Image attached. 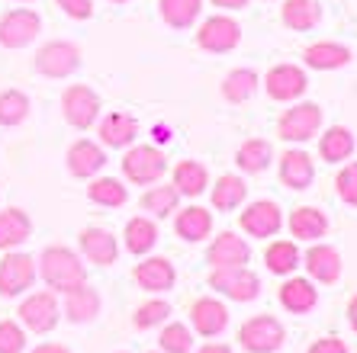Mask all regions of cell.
<instances>
[{"mask_svg": "<svg viewBox=\"0 0 357 353\" xmlns=\"http://www.w3.org/2000/svg\"><path fill=\"white\" fill-rule=\"evenodd\" d=\"M39 267L42 283L52 289V292H68V289L87 283V267L81 263V257L65 244H49L36 260Z\"/></svg>", "mask_w": 357, "mask_h": 353, "instance_id": "6da1fadb", "label": "cell"}, {"mask_svg": "<svg viewBox=\"0 0 357 353\" xmlns=\"http://www.w3.org/2000/svg\"><path fill=\"white\" fill-rule=\"evenodd\" d=\"M33 65H36V71H39L42 77L65 81V77H71L77 68H81V49H77L75 42H68V39H52V42H45V45L36 52Z\"/></svg>", "mask_w": 357, "mask_h": 353, "instance_id": "7a4b0ae2", "label": "cell"}, {"mask_svg": "<svg viewBox=\"0 0 357 353\" xmlns=\"http://www.w3.org/2000/svg\"><path fill=\"white\" fill-rule=\"evenodd\" d=\"M123 173L135 187H151L167 173V157L161 148H151V145H129L123 157Z\"/></svg>", "mask_w": 357, "mask_h": 353, "instance_id": "3957f363", "label": "cell"}, {"mask_svg": "<svg viewBox=\"0 0 357 353\" xmlns=\"http://www.w3.org/2000/svg\"><path fill=\"white\" fill-rule=\"evenodd\" d=\"M100 109L103 107H100L97 91L87 87V84H68L65 93H61V116H65V123L77 132L91 129L100 119Z\"/></svg>", "mask_w": 357, "mask_h": 353, "instance_id": "277c9868", "label": "cell"}, {"mask_svg": "<svg viewBox=\"0 0 357 353\" xmlns=\"http://www.w3.org/2000/svg\"><path fill=\"white\" fill-rule=\"evenodd\" d=\"M209 289H216L232 302H251L261 296V276L248 267H216L209 273Z\"/></svg>", "mask_w": 357, "mask_h": 353, "instance_id": "5b68a950", "label": "cell"}, {"mask_svg": "<svg viewBox=\"0 0 357 353\" xmlns=\"http://www.w3.org/2000/svg\"><path fill=\"white\" fill-rule=\"evenodd\" d=\"M238 340L248 353H277L283 347V340H287V328L274 315H255V318L241 324Z\"/></svg>", "mask_w": 357, "mask_h": 353, "instance_id": "8992f818", "label": "cell"}, {"mask_svg": "<svg viewBox=\"0 0 357 353\" xmlns=\"http://www.w3.org/2000/svg\"><path fill=\"white\" fill-rule=\"evenodd\" d=\"M322 129V107L319 103H296L277 119V135L290 145L316 139Z\"/></svg>", "mask_w": 357, "mask_h": 353, "instance_id": "52a82bcc", "label": "cell"}, {"mask_svg": "<svg viewBox=\"0 0 357 353\" xmlns=\"http://www.w3.org/2000/svg\"><path fill=\"white\" fill-rule=\"evenodd\" d=\"M39 33H42V19H39V13L29 7L7 10V13L0 17V45L10 52L33 45V42L39 39Z\"/></svg>", "mask_w": 357, "mask_h": 353, "instance_id": "ba28073f", "label": "cell"}, {"mask_svg": "<svg viewBox=\"0 0 357 353\" xmlns=\"http://www.w3.org/2000/svg\"><path fill=\"white\" fill-rule=\"evenodd\" d=\"M36 279H39L36 257L23 254V251H7V257L0 260V296H23L26 289H33Z\"/></svg>", "mask_w": 357, "mask_h": 353, "instance_id": "9c48e42d", "label": "cell"}, {"mask_svg": "<svg viewBox=\"0 0 357 353\" xmlns=\"http://www.w3.org/2000/svg\"><path fill=\"white\" fill-rule=\"evenodd\" d=\"M17 315H20V321H23L29 331H36V334H49V331L59 328L61 305H59V299H55V292L45 289V292H33V296H26L23 302H20Z\"/></svg>", "mask_w": 357, "mask_h": 353, "instance_id": "30bf717a", "label": "cell"}, {"mask_svg": "<svg viewBox=\"0 0 357 353\" xmlns=\"http://www.w3.org/2000/svg\"><path fill=\"white\" fill-rule=\"evenodd\" d=\"M241 42V26L232 17H206L203 26L197 29V45L203 52H213V55H225L232 52Z\"/></svg>", "mask_w": 357, "mask_h": 353, "instance_id": "8fae6325", "label": "cell"}, {"mask_svg": "<svg viewBox=\"0 0 357 353\" xmlns=\"http://www.w3.org/2000/svg\"><path fill=\"white\" fill-rule=\"evenodd\" d=\"M238 225L245 235L251 238H274L283 225V212L274 199H255V203L245 205V212L238 215Z\"/></svg>", "mask_w": 357, "mask_h": 353, "instance_id": "7c38bea8", "label": "cell"}, {"mask_svg": "<svg viewBox=\"0 0 357 353\" xmlns=\"http://www.w3.org/2000/svg\"><path fill=\"white\" fill-rule=\"evenodd\" d=\"M306 87H309V77L296 65H274L264 77L267 97L277 100V103H293V100H299L306 93Z\"/></svg>", "mask_w": 357, "mask_h": 353, "instance_id": "4fadbf2b", "label": "cell"}, {"mask_svg": "<svg viewBox=\"0 0 357 353\" xmlns=\"http://www.w3.org/2000/svg\"><path fill=\"white\" fill-rule=\"evenodd\" d=\"M107 167V151L91 139H77L68 148V173L77 180H93L100 171Z\"/></svg>", "mask_w": 357, "mask_h": 353, "instance_id": "5bb4252c", "label": "cell"}, {"mask_svg": "<svg viewBox=\"0 0 357 353\" xmlns=\"http://www.w3.org/2000/svg\"><path fill=\"white\" fill-rule=\"evenodd\" d=\"M206 260L213 270H216V267H245V263L251 260V244L241 238V235H235V231H222V235H216L213 244H209Z\"/></svg>", "mask_w": 357, "mask_h": 353, "instance_id": "9a60e30c", "label": "cell"}, {"mask_svg": "<svg viewBox=\"0 0 357 353\" xmlns=\"http://www.w3.org/2000/svg\"><path fill=\"white\" fill-rule=\"evenodd\" d=\"M190 328L199 337H219L229 328V308L219 299H209V296L197 299L190 305Z\"/></svg>", "mask_w": 357, "mask_h": 353, "instance_id": "2e32d148", "label": "cell"}, {"mask_svg": "<svg viewBox=\"0 0 357 353\" xmlns=\"http://www.w3.org/2000/svg\"><path fill=\"white\" fill-rule=\"evenodd\" d=\"M132 276L149 292H171L177 286V270L167 257H145L142 263H135Z\"/></svg>", "mask_w": 357, "mask_h": 353, "instance_id": "e0dca14e", "label": "cell"}, {"mask_svg": "<svg viewBox=\"0 0 357 353\" xmlns=\"http://www.w3.org/2000/svg\"><path fill=\"white\" fill-rule=\"evenodd\" d=\"M81 254L91 263H97V267H113L116 257H119L116 235L107 231V228H97V225L84 228L81 231Z\"/></svg>", "mask_w": 357, "mask_h": 353, "instance_id": "ac0fdd59", "label": "cell"}, {"mask_svg": "<svg viewBox=\"0 0 357 353\" xmlns=\"http://www.w3.org/2000/svg\"><path fill=\"white\" fill-rule=\"evenodd\" d=\"M100 308H103V299H100V292L93 286H87V283H81V286L65 292V318L71 321V324H91L100 315Z\"/></svg>", "mask_w": 357, "mask_h": 353, "instance_id": "d6986e66", "label": "cell"}, {"mask_svg": "<svg viewBox=\"0 0 357 353\" xmlns=\"http://www.w3.org/2000/svg\"><path fill=\"white\" fill-rule=\"evenodd\" d=\"M316 180V164L303 148H290L280 155V183L290 189H306Z\"/></svg>", "mask_w": 357, "mask_h": 353, "instance_id": "ffe728a7", "label": "cell"}, {"mask_svg": "<svg viewBox=\"0 0 357 353\" xmlns=\"http://www.w3.org/2000/svg\"><path fill=\"white\" fill-rule=\"evenodd\" d=\"M139 139V119L129 113H109L100 119V141L107 148H129Z\"/></svg>", "mask_w": 357, "mask_h": 353, "instance_id": "44dd1931", "label": "cell"}, {"mask_svg": "<svg viewBox=\"0 0 357 353\" xmlns=\"http://www.w3.org/2000/svg\"><path fill=\"white\" fill-rule=\"evenodd\" d=\"M280 305L290 315H306L319 305V289L306 276H290L280 286Z\"/></svg>", "mask_w": 357, "mask_h": 353, "instance_id": "7402d4cb", "label": "cell"}, {"mask_svg": "<svg viewBox=\"0 0 357 353\" xmlns=\"http://www.w3.org/2000/svg\"><path fill=\"white\" fill-rule=\"evenodd\" d=\"M33 238V222L29 215L17 205H10L0 212V251H17L20 244Z\"/></svg>", "mask_w": 357, "mask_h": 353, "instance_id": "603a6c76", "label": "cell"}, {"mask_svg": "<svg viewBox=\"0 0 357 353\" xmlns=\"http://www.w3.org/2000/svg\"><path fill=\"white\" fill-rule=\"evenodd\" d=\"M280 19L293 33H309L322 23V7H319V0H283Z\"/></svg>", "mask_w": 357, "mask_h": 353, "instance_id": "cb8c5ba5", "label": "cell"}, {"mask_svg": "<svg viewBox=\"0 0 357 353\" xmlns=\"http://www.w3.org/2000/svg\"><path fill=\"white\" fill-rule=\"evenodd\" d=\"M306 273L319 283H338L341 276V254L332 244H312L306 251Z\"/></svg>", "mask_w": 357, "mask_h": 353, "instance_id": "d4e9b609", "label": "cell"}, {"mask_svg": "<svg viewBox=\"0 0 357 353\" xmlns=\"http://www.w3.org/2000/svg\"><path fill=\"white\" fill-rule=\"evenodd\" d=\"M303 61L312 71H338L351 61V49L341 45V42H316L303 52Z\"/></svg>", "mask_w": 357, "mask_h": 353, "instance_id": "484cf974", "label": "cell"}, {"mask_svg": "<svg viewBox=\"0 0 357 353\" xmlns=\"http://www.w3.org/2000/svg\"><path fill=\"white\" fill-rule=\"evenodd\" d=\"M174 231H177V238L197 244V241L209 238V231H213V212L203 209V205H187V209L177 212Z\"/></svg>", "mask_w": 357, "mask_h": 353, "instance_id": "4316f807", "label": "cell"}, {"mask_svg": "<svg viewBox=\"0 0 357 353\" xmlns=\"http://www.w3.org/2000/svg\"><path fill=\"white\" fill-rule=\"evenodd\" d=\"M290 235L299 241H319L325 238V231H328V219H325L322 209L316 205H299L290 212Z\"/></svg>", "mask_w": 357, "mask_h": 353, "instance_id": "83f0119b", "label": "cell"}, {"mask_svg": "<svg viewBox=\"0 0 357 353\" xmlns=\"http://www.w3.org/2000/svg\"><path fill=\"white\" fill-rule=\"evenodd\" d=\"M123 238H126V251H129V254L145 257L151 247L158 244V225L151 222L149 215H135V219L126 222Z\"/></svg>", "mask_w": 357, "mask_h": 353, "instance_id": "f1b7e54d", "label": "cell"}, {"mask_svg": "<svg viewBox=\"0 0 357 353\" xmlns=\"http://www.w3.org/2000/svg\"><path fill=\"white\" fill-rule=\"evenodd\" d=\"M174 187L181 196L187 199H197L203 196V189H209V171L199 161L187 157V161H177L174 167Z\"/></svg>", "mask_w": 357, "mask_h": 353, "instance_id": "f546056e", "label": "cell"}, {"mask_svg": "<svg viewBox=\"0 0 357 353\" xmlns=\"http://www.w3.org/2000/svg\"><path fill=\"white\" fill-rule=\"evenodd\" d=\"M274 161V148L267 139H248L241 141L238 151H235V164L241 173H264Z\"/></svg>", "mask_w": 357, "mask_h": 353, "instance_id": "4dcf8cb0", "label": "cell"}, {"mask_svg": "<svg viewBox=\"0 0 357 353\" xmlns=\"http://www.w3.org/2000/svg\"><path fill=\"white\" fill-rule=\"evenodd\" d=\"M209 196H213V209L232 212V209H238V205L245 203L248 187H245V180H241L238 173H222V177L209 187Z\"/></svg>", "mask_w": 357, "mask_h": 353, "instance_id": "1f68e13d", "label": "cell"}, {"mask_svg": "<svg viewBox=\"0 0 357 353\" xmlns=\"http://www.w3.org/2000/svg\"><path fill=\"white\" fill-rule=\"evenodd\" d=\"M319 155H322V161H328V164L348 161V157L354 155V135H351V129H344V125H332V129L319 139Z\"/></svg>", "mask_w": 357, "mask_h": 353, "instance_id": "d6a6232c", "label": "cell"}, {"mask_svg": "<svg viewBox=\"0 0 357 353\" xmlns=\"http://www.w3.org/2000/svg\"><path fill=\"white\" fill-rule=\"evenodd\" d=\"M258 87H261L258 71H251V68H235V71H229L222 81V97L229 100V103H248V100L258 93Z\"/></svg>", "mask_w": 357, "mask_h": 353, "instance_id": "836d02e7", "label": "cell"}, {"mask_svg": "<svg viewBox=\"0 0 357 353\" xmlns=\"http://www.w3.org/2000/svg\"><path fill=\"white\" fill-rule=\"evenodd\" d=\"M177 205H181V193H177L174 183H151V187L145 189V196H142V209L151 212L155 219L171 215Z\"/></svg>", "mask_w": 357, "mask_h": 353, "instance_id": "e575fe53", "label": "cell"}, {"mask_svg": "<svg viewBox=\"0 0 357 353\" xmlns=\"http://www.w3.org/2000/svg\"><path fill=\"white\" fill-rule=\"evenodd\" d=\"M87 199L103 205V209H119V205L129 203V187L119 183L116 177H97V180H91V187H87Z\"/></svg>", "mask_w": 357, "mask_h": 353, "instance_id": "d590c367", "label": "cell"}, {"mask_svg": "<svg viewBox=\"0 0 357 353\" xmlns=\"http://www.w3.org/2000/svg\"><path fill=\"white\" fill-rule=\"evenodd\" d=\"M158 7H161V19L171 29H190L199 19L203 0H158Z\"/></svg>", "mask_w": 357, "mask_h": 353, "instance_id": "8d00e7d4", "label": "cell"}, {"mask_svg": "<svg viewBox=\"0 0 357 353\" xmlns=\"http://www.w3.org/2000/svg\"><path fill=\"white\" fill-rule=\"evenodd\" d=\"M264 263L274 276H290L299 267V251L293 241H271L264 251Z\"/></svg>", "mask_w": 357, "mask_h": 353, "instance_id": "74e56055", "label": "cell"}, {"mask_svg": "<svg viewBox=\"0 0 357 353\" xmlns=\"http://www.w3.org/2000/svg\"><path fill=\"white\" fill-rule=\"evenodd\" d=\"M29 116V97L23 91H3L0 93V125L13 129Z\"/></svg>", "mask_w": 357, "mask_h": 353, "instance_id": "f35d334b", "label": "cell"}, {"mask_svg": "<svg viewBox=\"0 0 357 353\" xmlns=\"http://www.w3.org/2000/svg\"><path fill=\"white\" fill-rule=\"evenodd\" d=\"M171 318V302L165 299H149V302H142L132 315V324L139 331H149V328H158L165 321Z\"/></svg>", "mask_w": 357, "mask_h": 353, "instance_id": "ab89813d", "label": "cell"}, {"mask_svg": "<svg viewBox=\"0 0 357 353\" xmlns=\"http://www.w3.org/2000/svg\"><path fill=\"white\" fill-rule=\"evenodd\" d=\"M161 353H193V331L187 324H167L161 331Z\"/></svg>", "mask_w": 357, "mask_h": 353, "instance_id": "60d3db41", "label": "cell"}, {"mask_svg": "<svg viewBox=\"0 0 357 353\" xmlns=\"http://www.w3.org/2000/svg\"><path fill=\"white\" fill-rule=\"evenodd\" d=\"M335 189H338L341 203L357 205V161L354 164H344L338 171V177H335Z\"/></svg>", "mask_w": 357, "mask_h": 353, "instance_id": "b9f144b4", "label": "cell"}, {"mask_svg": "<svg viewBox=\"0 0 357 353\" xmlns=\"http://www.w3.org/2000/svg\"><path fill=\"white\" fill-rule=\"evenodd\" d=\"M26 334L17 321H0V353H23Z\"/></svg>", "mask_w": 357, "mask_h": 353, "instance_id": "7bdbcfd3", "label": "cell"}, {"mask_svg": "<svg viewBox=\"0 0 357 353\" xmlns=\"http://www.w3.org/2000/svg\"><path fill=\"white\" fill-rule=\"evenodd\" d=\"M61 10H65V17H71V19H91L93 17V0H55Z\"/></svg>", "mask_w": 357, "mask_h": 353, "instance_id": "ee69618b", "label": "cell"}, {"mask_svg": "<svg viewBox=\"0 0 357 353\" xmlns=\"http://www.w3.org/2000/svg\"><path fill=\"white\" fill-rule=\"evenodd\" d=\"M306 353H348V344H344V340H338V337H319V340L309 347Z\"/></svg>", "mask_w": 357, "mask_h": 353, "instance_id": "f6af8a7d", "label": "cell"}, {"mask_svg": "<svg viewBox=\"0 0 357 353\" xmlns=\"http://www.w3.org/2000/svg\"><path fill=\"white\" fill-rule=\"evenodd\" d=\"M213 7H219V10H245L248 7V0H213Z\"/></svg>", "mask_w": 357, "mask_h": 353, "instance_id": "bcb514c9", "label": "cell"}, {"mask_svg": "<svg viewBox=\"0 0 357 353\" xmlns=\"http://www.w3.org/2000/svg\"><path fill=\"white\" fill-rule=\"evenodd\" d=\"M33 353H71L65 344H39Z\"/></svg>", "mask_w": 357, "mask_h": 353, "instance_id": "7dc6e473", "label": "cell"}, {"mask_svg": "<svg viewBox=\"0 0 357 353\" xmlns=\"http://www.w3.org/2000/svg\"><path fill=\"white\" fill-rule=\"evenodd\" d=\"M197 353H232V347L229 344H203V350Z\"/></svg>", "mask_w": 357, "mask_h": 353, "instance_id": "c3c4849f", "label": "cell"}, {"mask_svg": "<svg viewBox=\"0 0 357 353\" xmlns=\"http://www.w3.org/2000/svg\"><path fill=\"white\" fill-rule=\"evenodd\" d=\"M348 321H351V328L357 331V296L348 302Z\"/></svg>", "mask_w": 357, "mask_h": 353, "instance_id": "681fc988", "label": "cell"}, {"mask_svg": "<svg viewBox=\"0 0 357 353\" xmlns=\"http://www.w3.org/2000/svg\"><path fill=\"white\" fill-rule=\"evenodd\" d=\"M109 3H126V0H109Z\"/></svg>", "mask_w": 357, "mask_h": 353, "instance_id": "f907efd6", "label": "cell"}, {"mask_svg": "<svg viewBox=\"0 0 357 353\" xmlns=\"http://www.w3.org/2000/svg\"><path fill=\"white\" fill-rule=\"evenodd\" d=\"M20 3H29V0H20Z\"/></svg>", "mask_w": 357, "mask_h": 353, "instance_id": "816d5d0a", "label": "cell"}]
</instances>
